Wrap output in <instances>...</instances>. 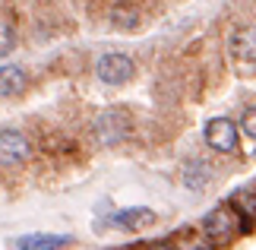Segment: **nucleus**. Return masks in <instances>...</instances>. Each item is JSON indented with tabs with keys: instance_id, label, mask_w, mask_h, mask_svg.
<instances>
[{
	"instance_id": "obj_1",
	"label": "nucleus",
	"mask_w": 256,
	"mask_h": 250,
	"mask_svg": "<svg viewBox=\"0 0 256 250\" xmlns=\"http://www.w3.org/2000/svg\"><path fill=\"white\" fill-rule=\"evenodd\" d=\"M95 73L104 86H124L130 83L136 67H133V57L130 54H120V51H111V54H102L95 64Z\"/></svg>"
},
{
	"instance_id": "obj_2",
	"label": "nucleus",
	"mask_w": 256,
	"mask_h": 250,
	"mask_svg": "<svg viewBox=\"0 0 256 250\" xmlns=\"http://www.w3.org/2000/svg\"><path fill=\"white\" fill-rule=\"evenodd\" d=\"M95 136L102 139L104 146H114V143H124L130 136V121H126L124 111H104L98 114L95 121Z\"/></svg>"
},
{
	"instance_id": "obj_3",
	"label": "nucleus",
	"mask_w": 256,
	"mask_h": 250,
	"mask_svg": "<svg viewBox=\"0 0 256 250\" xmlns=\"http://www.w3.org/2000/svg\"><path fill=\"white\" fill-rule=\"evenodd\" d=\"M228 54L238 67H256V26H244L231 35Z\"/></svg>"
},
{
	"instance_id": "obj_4",
	"label": "nucleus",
	"mask_w": 256,
	"mask_h": 250,
	"mask_svg": "<svg viewBox=\"0 0 256 250\" xmlns=\"http://www.w3.org/2000/svg\"><path fill=\"white\" fill-rule=\"evenodd\" d=\"M28 155H32V146L19 130H0V165H22Z\"/></svg>"
},
{
	"instance_id": "obj_5",
	"label": "nucleus",
	"mask_w": 256,
	"mask_h": 250,
	"mask_svg": "<svg viewBox=\"0 0 256 250\" xmlns=\"http://www.w3.org/2000/svg\"><path fill=\"white\" fill-rule=\"evenodd\" d=\"M206 143H209L215 152H234L238 146V127L228 117H212L206 124Z\"/></svg>"
},
{
	"instance_id": "obj_6",
	"label": "nucleus",
	"mask_w": 256,
	"mask_h": 250,
	"mask_svg": "<svg viewBox=\"0 0 256 250\" xmlns=\"http://www.w3.org/2000/svg\"><path fill=\"white\" fill-rule=\"evenodd\" d=\"M152 222H155L152 209H120V212H114L108 218V225L120 228V231H140V228L152 225Z\"/></svg>"
},
{
	"instance_id": "obj_7",
	"label": "nucleus",
	"mask_w": 256,
	"mask_h": 250,
	"mask_svg": "<svg viewBox=\"0 0 256 250\" xmlns=\"http://www.w3.org/2000/svg\"><path fill=\"white\" fill-rule=\"evenodd\" d=\"M206 234L215 237V241H228L234 234V212L228 206H218L206 215Z\"/></svg>"
},
{
	"instance_id": "obj_8",
	"label": "nucleus",
	"mask_w": 256,
	"mask_h": 250,
	"mask_svg": "<svg viewBox=\"0 0 256 250\" xmlns=\"http://www.w3.org/2000/svg\"><path fill=\"white\" fill-rule=\"evenodd\" d=\"M26 86H28V76H26L22 67H13V64L0 67V95H4V98L22 95Z\"/></svg>"
},
{
	"instance_id": "obj_9",
	"label": "nucleus",
	"mask_w": 256,
	"mask_h": 250,
	"mask_svg": "<svg viewBox=\"0 0 256 250\" xmlns=\"http://www.w3.org/2000/svg\"><path fill=\"white\" fill-rule=\"evenodd\" d=\"M73 237L70 234H26V237H16L13 247L19 250H57V247H66Z\"/></svg>"
},
{
	"instance_id": "obj_10",
	"label": "nucleus",
	"mask_w": 256,
	"mask_h": 250,
	"mask_svg": "<svg viewBox=\"0 0 256 250\" xmlns=\"http://www.w3.org/2000/svg\"><path fill=\"white\" fill-rule=\"evenodd\" d=\"M209 168H206V162H186L184 165V187L193 190V193H200V190L209 184Z\"/></svg>"
},
{
	"instance_id": "obj_11",
	"label": "nucleus",
	"mask_w": 256,
	"mask_h": 250,
	"mask_svg": "<svg viewBox=\"0 0 256 250\" xmlns=\"http://www.w3.org/2000/svg\"><path fill=\"white\" fill-rule=\"evenodd\" d=\"M231 206L240 209V215H256V193H250V190H240V193H234Z\"/></svg>"
},
{
	"instance_id": "obj_12",
	"label": "nucleus",
	"mask_w": 256,
	"mask_h": 250,
	"mask_svg": "<svg viewBox=\"0 0 256 250\" xmlns=\"http://www.w3.org/2000/svg\"><path fill=\"white\" fill-rule=\"evenodd\" d=\"M16 48V35H13V29L10 26H0V57H6L10 51Z\"/></svg>"
},
{
	"instance_id": "obj_13",
	"label": "nucleus",
	"mask_w": 256,
	"mask_h": 250,
	"mask_svg": "<svg viewBox=\"0 0 256 250\" xmlns=\"http://www.w3.org/2000/svg\"><path fill=\"white\" fill-rule=\"evenodd\" d=\"M240 130H244L250 139H256V105L244 111V117H240Z\"/></svg>"
}]
</instances>
